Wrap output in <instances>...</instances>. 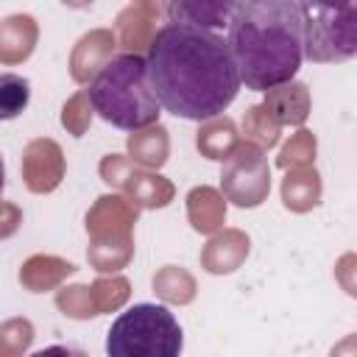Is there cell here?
Segmentation results:
<instances>
[{"label": "cell", "mask_w": 357, "mask_h": 357, "mask_svg": "<svg viewBox=\"0 0 357 357\" xmlns=\"http://www.w3.org/2000/svg\"><path fill=\"white\" fill-rule=\"evenodd\" d=\"M145 59L156 100L184 120L220 117L243 84L229 39L206 28L165 22Z\"/></svg>", "instance_id": "6da1fadb"}, {"label": "cell", "mask_w": 357, "mask_h": 357, "mask_svg": "<svg viewBox=\"0 0 357 357\" xmlns=\"http://www.w3.org/2000/svg\"><path fill=\"white\" fill-rule=\"evenodd\" d=\"M229 47L248 89L268 92L290 84L304 59L301 11L296 0H243L234 3Z\"/></svg>", "instance_id": "7a4b0ae2"}, {"label": "cell", "mask_w": 357, "mask_h": 357, "mask_svg": "<svg viewBox=\"0 0 357 357\" xmlns=\"http://www.w3.org/2000/svg\"><path fill=\"white\" fill-rule=\"evenodd\" d=\"M89 100L95 114L131 134L156 126L162 114V103L151 86L148 59L134 53H120L106 64V70L89 84Z\"/></svg>", "instance_id": "3957f363"}, {"label": "cell", "mask_w": 357, "mask_h": 357, "mask_svg": "<svg viewBox=\"0 0 357 357\" xmlns=\"http://www.w3.org/2000/svg\"><path fill=\"white\" fill-rule=\"evenodd\" d=\"M184 335L162 304H134L106 332V357H181Z\"/></svg>", "instance_id": "277c9868"}, {"label": "cell", "mask_w": 357, "mask_h": 357, "mask_svg": "<svg viewBox=\"0 0 357 357\" xmlns=\"http://www.w3.org/2000/svg\"><path fill=\"white\" fill-rule=\"evenodd\" d=\"M301 42L315 64H337L357 56V0H304Z\"/></svg>", "instance_id": "5b68a950"}, {"label": "cell", "mask_w": 357, "mask_h": 357, "mask_svg": "<svg viewBox=\"0 0 357 357\" xmlns=\"http://www.w3.org/2000/svg\"><path fill=\"white\" fill-rule=\"evenodd\" d=\"M220 192L240 209H254L271 195V165L259 145L243 139L240 148L223 162Z\"/></svg>", "instance_id": "8992f818"}, {"label": "cell", "mask_w": 357, "mask_h": 357, "mask_svg": "<svg viewBox=\"0 0 357 357\" xmlns=\"http://www.w3.org/2000/svg\"><path fill=\"white\" fill-rule=\"evenodd\" d=\"M139 209L120 192L100 195L86 212L89 243H126L134 240V223Z\"/></svg>", "instance_id": "52a82bcc"}, {"label": "cell", "mask_w": 357, "mask_h": 357, "mask_svg": "<svg viewBox=\"0 0 357 357\" xmlns=\"http://www.w3.org/2000/svg\"><path fill=\"white\" fill-rule=\"evenodd\" d=\"M20 170H22V181H25V187L31 192H36V195L53 192L61 184L64 173H67V162H64L61 145L56 139H50V137L31 139L22 148Z\"/></svg>", "instance_id": "ba28073f"}, {"label": "cell", "mask_w": 357, "mask_h": 357, "mask_svg": "<svg viewBox=\"0 0 357 357\" xmlns=\"http://www.w3.org/2000/svg\"><path fill=\"white\" fill-rule=\"evenodd\" d=\"M162 6L159 3H148V0H139V3H131L126 6L117 20H114V33H117V45L126 50V53H134V56H142V50H151L159 28V17H162Z\"/></svg>", "instance_id": "9c48e42d"}, {"label": "cell", "mask_w": 357, "mask_h": 357, "mask_svg": "<svg viewBox=\"0 0 357 357\" xmlns=\"http://www.w3.org/2000/svg\"><path fill=\"white\" fill-rule=\"evenodd\" d=\"M114 47H117V33L112 28H95L89 33H84L70 53V75L75 84H92L106 64L114 59Z\"/></svg>", "instance_id": "30bf717a"}, {"label": "cell", "mask_w": 357, "mask_h": 357, "mask_svg": "<svg viewBox=\"0 0 357 357\" xmlns=\"http://www.w3.org/2000/svg\"><path fill=\"white\" fill-rule=\"evenodd\" d=\"M251 254V237L243 229H220L201 248V268L206 273L223 276L234 273Z\"/></svg>", "instance_id": "8fae6325"}, {"label": "cell", "mask_w": 357, "mask_h": 357, "mask_svg": "<svg viewBox=\"0 0 357 357\" xmlns=\"http://www.w3.org/2000/svg\"><path fill=\"white\" fill-rule=\"evenodd\" d=\"M165 14L170 22L195 25L218 33L220 28H229L234 3L231 0H173L165 6Z\"/></svg>", "instance_id": "7c38bea8"}, {"label": "cell", "mask_w": 357, "mask_h": 357, "mask_svg": "<svg viewBox=\"0 0 357 357\" xmlns=\"http://www.w3.org/2000/svg\"><path fill=\"white\" fill-rule=\"evenodd\" d=\"M262 106L268 109V114L279 123V126H304V120L310 117V89L301 81H290L282 86H273L265 92Z\"/></svg>", "instance_id": "4fadbf2b"}, {"label": "cell", "mask_w": 357, "mask_h": 357, "mask_svg": "<svg viewBox=\"0 0 357 357\" xmlns=\"http://www.w3.org/2000/svg\"><path fill=\"white\" fill-rule=\"evenodd\" d=\"M39 39V25L31 14H11L0 22V61L3 64H20L25 61Z\"/></svg>", "instance_id": "5bb4252c"}, {"label": "cell", "mask_w": 357, "mask_h": 357, "mask_svg": "<svg viewBox=\"0 0 357 357\" xmlns=\"http://www.w3.org/2000/svg\"><path fill=\"white\" fill-rule=\"evenodd\" d=\"M75 273V265L56 254H33L20 268V282L28 293H47L56 290L67 276Z\"/></svg>", "instance_id": "9a60e30c"}, {"label": "cell", "mask_w": 357, "mask_h": 357, "mask_svg": "<svg viewBox=\"0 0 357 357\" xmlns=\"http://www.w3.org/2000/svg\"><path fill=\"white\" fill-rule=\"evenodd\" d=\"M187 218H190V226L201 234H215L223 229L226 223V198L220 190L209 187V184H201V187H192L187 192Z\"/></svg>", "instance_id": "2e32d148"}, {"label": "cell", "mask_w": 357, "mask_h": 357, "mask_svg": "<svg viewBox=\"0 0 357 357\" xmlns=\"http://www.w3.org/2000/svg\"><path fill=\"white\" fill-rule=\"evenodd\" d=\"M321 195H324V184H321V173L315 167H296V170L284 173V178H282L284 209L304 215L321 204Z\"/></svg>", "instance_id": "e0dca14e"}, {"label": "cell", "mask_w": 357, "mask_h": 357, "mask_svg": "<svg viewBox=\"0 0 357 357\" xmlns=\"http://www.w3.org/2000/svg\"><path fill=\"white\" fill-rule=\"evenodd\" d=\"M243 137L234 126L231 117L220 114L215 120H206L201 123L198 134H195V148L204 159H212V162H226L237 148H240Z\"/></svg>", "instance_id": "ac0fdd59"}, {"label": "cell", "mask_w": 357, "mask_h": 357, "mask_svg": "<svg viewBox=\"0 0 357 357\" xmlns=\"http://www.w3.org/2000/svg\"><path fill=\"white\" fill-rule=\"evenodd\" d=\"M126 151H128V159L137 167L159 170L167 162V156H170V134H167V128L162 123L139 128V131L128 134Z\"/></svg>", "instance_id": "d6986e66"}, {"label": "cell", "mask_w": 357, "mask_h": 357, "mask_svg": "<svg viewBox=\"0 0 357 357\" xmlns=\"http://www.w3.org/2000/svg\"><path fill=\"white\" fill-rule=\"evenodd\" d=\"M123 195H126L137 209H162V206H167V204L173 201L176 187H173V181L165 178L162 173L137 167L134 176L128 178Z\"/></svg>", "instance_id": "ffe728a7"}, {"label": "cell", "mask_w": 357, "mask_h": 357, "mask_svg": "<svg viewBox=\"0 0 357 357\" xmlns=\"http://www.w3.org/2000/svg\"><path fill=\"white\" fill-rule=\"evenodd\" d=\"M153 293L165 301V304H190L198 293V282L195 276L181 268V265H165L153 273Z\"/></svg>", "instance_id": "44dd1931"}, {"label": "cell", "mask_w": 357, "mask_h": 357, "mask_svg": "<svg viewBox=\"0 0 357 357\" xmlns=\"http://www.w3.org/2000/svg\"><path fill=\"white\" fill-rule=\"evenodd\" d=\"M279 131H282V126L268 114V109L262 103L245 109V114H243V134H245L248 142L259 145L262 151H271L279 142Z\"/></svg>", "instance_id": "7402d4cb"}, {"label": "cell", "mask_w": 357, "mask_h": 357, "mask_svg": "<svg viewBox=\"0 0 357 357\" xmlns=\"http://www.w3.org/2000/svg\"><path fill=\"white\" fill-rule=\"evenodd\" d=\"M134 257V240L126 243H89L86 248V259L89 265L103 273V276H114L120 268H126Z\"/></svg>", "instance_id": "603a6c76"}, {"label": "cell", "mask_w": 357, "mask_h": 357, "mask_svg": "<svg viewBox=\"0 0 357 357\" xmlns=\"http://www.w3.org/2000/svg\"><path fill=\"white\" fill-rule=\"evenodd\" d=\"M315 151H318V139L310 128H298L279 151L276 156V165L287 173V170H296V167H312L315 162Z\"/></svg>", "instance_id": "cb8c5ba5"}, {"label": "cell", "mask_w": 357, "mask_h": 357, "mask_svg": "<svg viewBox=\"0 0 357 357\" xmlns=\"http://www.w3.org/2000/svg\"><path fill=\"white\" fill-rule=\"evenodd\" d=\"M89 287H92V298H95L98 315L120 310L128 301V296H131V282L126 276H120V273H114V276H98Z\"/></svg>", "instance_id": "d4e9b609"}, {"label": "cell", "mask_w": 357, "mask_h": 357, "mask_svg": "<svg viewBox=\"0 0 357 357\" xmlns=\"http://www.w3.org/2000/svg\"><path fill=\"white\" fill-rule=\"evenodd\" d=\"M31 100V84L22 75L14 73H3L0 75V117L11 120L17 117Z\"/></svg>", "instance_id": "484cf974"}, {"label": "cell", "mask_w": 357, "mask_h": 357, "mask_svg": "<svg viewBox=\"0 0 357 357\" xmlns=\"http://www.w3.org/2000/svg\"><path fill=\"white\" fill-rule=\"evenodd\" d=\"M56 307L67 318H75V321H86V318L98 315L95 298H92V287H86V284H67V287H61L56 293Z\"/></svg>", "instance_id": "4316f807"}, {"label": "cell", "mask_w": 357, "mask_h": 357, "mask_svg": "<svg viewBox=\"0 0 357 357\" xmlns=\"http://www.w3.org/2000/svg\"><path fill=\"white\" fill-rule=\"evenodd\" d=\"M33 343V324L28 318H8L0 324V357H22Z\"/></svg>", "instance_id": "83f0119b"}, {"label": "cell", "mask_w": 357, "mask_h": 357, "mask_svg": "<svg viewBox=\"0 0 357 357\" xmlns=\"http://www.w3.org/2000/svg\"><path fill=\"white\" fill-rule=\"evenodd\" d=\"M92 114H95V106H92V100H89V89H81V92H75V95L61 106V126L67 128V134L84 137L86 128L92 126Z\"/></svg>", "instance_id": "f1b7e54d"}, {"label": "cell", "mask_w": 357, "mask_h": 357, "mask_svg": "<svg viewBox=\"0 0 357 357\" xmlns=\"http://www.w3.org/2000/svg\"><path fill=\"white\" fill-rule=\"evenodd\" d=\"M134 170H137V165L128 159V153L126 156L123 153H106L100 159V165H98V173L103 178V184H109L112 190H126V184L134 176Z\"/></svg>", "instance_id": "f546056e"}, {"label": "cell", "mask_w": 357, "mask_h": 357, "mask_svg": "<svg viewBox=\"0 0 357 357\" xmlns=\"http://www.w3.org/2000/svg\"><path fill=\"white\" fill-rule=\"evenodd\" d=\"M335 279L340 284L343 293H349L351 298H357V254L349 251L335 262Z\"/></svg>", "instance_id": "4dcf8cb0"}, {"label": "cell", "mask_w": 357, "mask_h": 357, "mask_svg": "<svg viewBox=\"0 0 357 357\" xmlns=\"http://www.w3.org/2000/svg\"><path fill=\"white\" fill-rule=\"evenodd\" d=\"M329 357H357V332L346 335L343 340H337L329 351Z\"/></svg>", "instance_id": "1f68e13d"}, {"label": "cell", "mask_w": 357, "mask_h": 357, "mask_svg": "<svg viewBox=\"0 0 357 357\" xmlns=\"http://www.w3.org/2000/svg\"><path fill=\"white\" fill-rule=\"evenodd\" d=\"M31 357H89V354H84L81 349H73V346H47V349L33 351Z\"/></svg>", "instance_id": "d6a6232c"}, {"label": "cell", "mask_w": 357, "mask_h": 357, "mask_svg": "<svg viewBox=\"0 0 357 357\" xmlns=\"http://www.w3.org/2000/svg\"><path fill=\"white\" fill-rule=\"evenodd\" d=\"M3 215H6V220H3V223H6V226H3V237H8V234L17 229V223L22 220V212H20L14 204L6 201V204H3Z\"/></svg>", "instance_id": "836d02e7"}]
</instances>
